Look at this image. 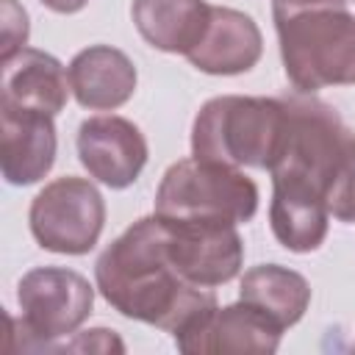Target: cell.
<instances>
[{
	"mask_svg": "<svg viewBox=\"0 0 355 355\" xmlns=\"http://www.w3.org/2000/svg\"><path fill=\"white\" fill-rule=\"evenodd\" d=\"M69 72L61 61L44 50L25 47L14 58L3 61V97L0 105L39 111L55 116L69 97Z\"/></svg>",
	"mask_w": 355,
	"mask_h": 355,
	"instance_id": "4fadbf2b",
	"label": "cell"
},
{
	"mask_svg": "<svg viewBox=\"0 0 355 355\" xmlns=\"http://www.w3.org/2000/svg\"><path fill=\"white\" fill-rule=\"evenodd\" d=\"M286 130L283 97H211L191 125V155L227 166L269 169Z\"/></svg>",
	"mask_w": 355,
	"mask_h": 355,
	"instance_id": "277c9868",
	"label": "cell"
},
{
	"mask_svg": "<svg viewBox=\"0 0 355 355\" xmlns=\"http://www.w3.org/2000/svg\"><path fill=\"white\" fill-rule=\"evenodd\" d=\"M261 53L263 36L250 14L227 6H211L205 33L186 58L205 75H241L258 64Z\"/></svg>",
	"mask_w": 355,
	"mask_h": 355,
	"instance_id": "8fae6325",
	"label": "cell"
},
{
	"mask_svg": "<svg viewBox=\"0 0 355 355\" xmlns=\"http://www.w3.org/2000/svg\"><path fill=\"white\" fill-rule=\"evenodd\" d=\"M286 130L272 172L269 225L288 252H313L327 239V189L352 141L338 111L305 92L286 94Z\"/></svg>",
	"mask_w": 355,
	"mask_h": 355,
	"instance_id": "6da1fadb",
	"label": "cell"
},
{
	"mask_svg": "<svg viewBox=\"0 0 355 355\" xmlns=\"http://www.w3.org/2000/svg\"><path fill=\"white\" fill-rule=\"evenodd\" d=\"M39 3L55 14H78L89 0H39Z\"/></svg>",
	"mask_w": 355,
	"mask_h": 355,
	"instance_id": "ffe728a7",
	"label": "cell"
},
{
	"mask_svg": "<svg viewBox=\"0 0 355 355\" xmlns=\"http://www.w3.org/2000/svg\"><path fill=\"white\" fill-rule=\"evenodd\" d=\"M103 300L125 319H136L166 333H180L216 308L208 286L189 283L169 261L158 214L136 219L116 236L94 263Z\"/></svg>",
	"mask_w": 355,
	"mask_h": 355,
	"instance_id": "7a4b0ae2",
	"label": "cell"
},
{
	"mask_svg": "<svg viewBox=\"0 0 355 355\" xmlns=\"http://www.w3.org/2000/svg\"><path fill=\"white\" fill-rule=\"evenodd\" d=\"M283 330L266 319L258 308L239 300L236 305L214 308L200 316L186 330L175 333V344L186 355H211V352H277Z\"/></svg>",
	"mask_w": 355,
	"mask_h": 355,
	"instance_id": "30bf717a",
	"label": "cell"
},
{
	"mask_svg": "<svg viewBox=\"0 0 355 355\" xmlns=\"http://www.w3.org/2000/svg\"><path fill=\"white\" fill-rule=\"evenodd\" d=\"M67 72L78 105L89 111H114L136 92L133 61L111 44H92L75 53Z\"/></svg>",
	"mask_w": 355,
	"mask_h": 355,
	"instance_id": "5bb4252c",
	"label": "cell"
},
{
	"mask_svg": "<svg viewBox=\"0 0 355 355\" xmlns=\"http://www.w3.org/2000/svg\"><path fill=\"white\" fill-rule=\"evenodd\" d=\"M78 158L83 169L108 189H128L147 164V139L125 116H89L78 128Z\"/></svg>",
	"mask_w": 355,
	"mask_h": 355,
	"instance_id": "9c48e42d",
	"label": "cell"
},
{
	"mask_svg": "<svg viewBox=\"0 0 355 355\" xmlns=\"http://www.w3.org/2000/svg\"><path fill=\"white\" fill-rule=\"evenodd\" d=\"M352 3H355V0H352Z\"/></svg>",
	"mask_w": 355,
	"mask_h": 355,
	"instance_id": "44dd1931",
	"label": "cell"
},
{
	"mask_svg": "<svg viewBox=\"0 0 355 355\" xmlns=\"http://www.w3.org/2000/svg\"><path fill=\"white\" fill-rule=\"evenodd\" d=\"M239 300L258 308L266 319L286 330L305 316L311 305V286L294 269H286L280 263H261L244 272Z\"/></svg>",
	"mask_w": 355,
	"mask_h": 355,
	"instance_id": "2e32d148",
	"label": "cell"
},
{
	"mask_svg": "<svg viewBox=\"0 0 355 355\" xmlns=\"http://www.w3.org/2000/svg\"><path fill=\"white\" fill-rule=\"evenodd\" d=\"M130 14L150 47L186 55L202 39L211 6L205 0H133Z\"/></svg>",
	"mask_w": 355,
	"mask_h": 355,
	"instance_id": "9a60e30c",
	"label": "cell"
},
{
	"mask_svg": "<svg viewBox=\"0 0 355 355\" xmlns=\"http://www.w3.org/2000/svg\"><path fill=\"white\" fill-rule=\"evenodd\" d=\"M280 61L297 92L355 86V14L347 0H272Z\"/></svg>",
	"mask_w": 355,
	"mask_h": 355,
	"instance_id": "3957f363",
	"label": "cell"
},
{
	"mask_svg": "<svg viewBox=\"0 0 355 355\" xmlns=\"http://www.w3.org/2000/svg\"><path fill=\"white\" fill-rule=\"evenodd\" d=\"M327 211L347 225H355V136L347 144L327 189Z\"/></svg>",
	"mask_w": 355,
	"mask_h": 355,
	"instance_id": "e0dca14e",
	"label": "cell"
},
{
	"mask_svg": "<svg viewBox=\"0 0 355 355\" xmlns=\"http://www.w3.org/2000/svg\"><path fill=\"white\" fill-rule=\"evenodd\" d=\"M161 219L164 250L172 266L194 286L230 283L244 261V244L236 225L197 222V219Z\"/></svg>",
	"mask_w": 355,
	"mask_h": 355,
	"instance_id": "ba28073f",
	"label": "cell"
},
{
	"mask_svg": "<svg viewBox=\"0 0 355 355\" xmlns=\"http://www.w3.org/2000/svg\"><path fill=\"white\" fill-rule=\"evenodd\" d=\"M22 319L14 322L22 333L17 349H50L55 338L75 336L92 316L94 288L89 280L64 266H36L17 286Z\"/></svg>",
	"mask_w": 355,
	"mask_h": 355,
	"instance_id": "8992f818",
	"label": "cell"
},
{
	"mask_svg": "<svg viewBox=\"0 0 355 355\" xmlns=\"http://www.w3.org/2000/svg\"><path fill=\"white\" fill-rule=\"evenodd\" d=\"M258 186L239 166L180 158L175 161L155 191V214L166 219L197 222H250L258 211Z\"/></svg>",
	"mask_w": 355,
	"mask_h": 355,
	"instance_id": "5b68a950",
	"label": "cell"
},
{
	"mask_svg": "<svg viewBox=\"0 0 355 355\" xmlns=\"http://www.w3.org/2000/svg\"><path fill=\"white\" fill-rule=\"evenodd\" d=\"M55 349H67V352H125V344L114 330L94 327V330H86V333H75V341L58 344Z\"/></svg>",
	"mask_w": 355,
	"mask_h": 355,
	"instance_id": "d6986e66",
	"label": "cell"
},
{
	"mask_svg": "<svg viewBox=\"0 0 355 355\" xmlns=\"http://www.w3.org/2000/svg\"><path fill=\"white\" fill-rule=\"evenodd\" d=\"M28 14L17 0H0V64L14 58L28 44Z\"/></svg>",
	"mask_w": 355,
	"mask_h": 355,
	"instance_id": "ac0fdd59",
	"label": "cell"
},
{
	"mask_svg": "<svg viewBox=\"0 0 355 355\" xmlns=\"http://www.w3.org/2000/svg\"><path fill=\"white\" fill-rule=\"evenodd\" d=\"M0 169L6 183H39L55 161V125L53 116L0 105Z\"/></svg>",
	"mask_w": 355,
	"mask_h": 355,
	"instance_id": "7c38bea8",
	"label": "cell"
},
{
	"mask_svg": "<svg viewBox=\"0 0 355 355\" xmlns=\"http://www.w3.org/2000/svg\"><path fill=\"white\" fill-rule=\"evenodd\" d=\"M31 233L36 244L58 255H86L105 225V202L86 178H55L31 202Z\"/></svg>",
	"mask_w": 355,
	"mask_h": 355,
	"instance_id": "52a82bcc",
	"label": "cell"
}]
</instances>
